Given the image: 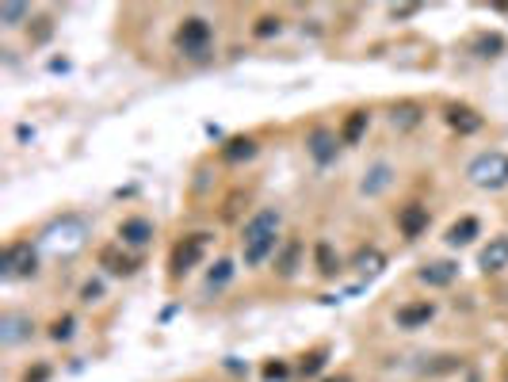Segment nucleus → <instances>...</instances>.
Listing matches in <instances>:
<instances>
[{
  "instance_id": "obj_34",
  "label": "nucleus",
  "mask_w": 508,
  "mask_h": 382,
  "mask_svg": "<svg viewBox=\"0 0 508 382\" xmlns=\"http://www.w3.org/2000/svg\"><path fill=\"white\" fill-rule=\"evenodd\" d=\"M321 382H352V375H332V378H321Z\"/></svg>"
},
{
  "instance_id": "obj_9",
  "label": "nucleus",
  "mask_w": 508,
  "mask_h": 382,
  "mask_svg": "<svg viewBox=\"0 0 508 382\" xmlns=\"http://www.w3.org/2000/svg\"><path fill=\"white\" fill-rule=\"evenodd\" d=\"M394 222H397V234H401V237H406V241H417V237L428 234V222H432V214H428L424 203L413 199V203H406V207H397Z\"/></svg>"
},
{
  "instance_id": "obj_7",
  "label": "nucleus",
  "mask_w": 508,
  "mask_h": 382,
  "mask_svg": "<svg viewBox=\"0 0 508 382\" xmlns=\"http://www.w3.org/2000/svg\"><path fill=\"white\" fill-rule=\"evenodd\" d=\"M340 134L329 130V127H310L306 130V154H310V161L317 169H329L332 161L340 157Z\"/></svg>"
},
{
  "instance_id": "obj_26",
  "label": "nucleus",
  "mask_w": 508,
  "mask_h": 382,
  "mask_svg": "<svg viewBox=\"0 0 508 382\" xmlns=\"http://www.w3.org/2000/svg\"><path fill=\"white\" fill-rule=\"evenodd\" d=\"M46 336L53 340V345H70V340L77 336V318H73V313H61V318H53Z\"/></svg>"
},
{
  "instance_id": "obj_30",
  "label": "nucleus",
  "mask_w": 508,
  "mask_h": 382,
  "mask_svg": "<svg viewBox=\"0 0 508 382\" xmlns=\"http://www.w3.org/2000/svg\"><path fill=\"white\" fill-rule=\"evenodd\" d=\"M260 378H264V382H287V378H291V363H287V360H267V363L260 367Z\"/></svg>"
},
{
  "instance_id": "obj_8",
  "label": "nucleus",
  "mask_w": 508,
  "mask_h": 382,
  "mask_svg": "<svg viewBox=\"0 0 508 382\" xmlns=\"http://www.w3.org/2000/svg\"><path fill=\"white\" fill-rule=\"evenodd\" d=\"M115 234H119L115 241L123 245V249L142 253V249H150V245H153V237H157V226H153L145 214H130V218H123V222H119Z\"/></svg>"
},
{
  "instance_id": "obj_33",
  "label": "nucleus",
  "mask_w": 508,
  "mask_h": 382,
  "mask_svg": "<svg viewBox=\"0 0 508 382\" xmlns=\"http://www.w3.org/2000/svg\"><path fill=\"white\" fill-rule=\"evenodd\" d=\"M421 12V4H406V8H390V16L394 20H409V16H417Z\"/></svg>"
},
{
  "instance_id": "obj_35",
  "label": "nucleus",
  "mask_w": 508,
  "mask_h": 382,
  "mask_svg": "<svg viewBox=\"0 0 508 382\" xmlns=\"http://www.w3.org/2000/svg\"><path fill=\"white\" fill-rule=\"evenodd\" d=\"M504 382H508V371H504Z\"/></svg>"
},
{
  "instance_id": "obj_5",
  "label": "nucleus",
  "mask_w": 508,
  "mask_h": 382,
  "mask_svg": "<svg viewBox=\"0 0 508 382\" xmlns=\"http://www.w3.org/2000/svg\"><path fill=\"white\" fill-rule=\"evenodd\" d=\"M466 180L481 191H501L508 187V154L501 149H489V154H478L471 165H466Z\"/></svg>"
},
{
  "instance_id": "obj_25",
  "label": "nucleus",
  "mask_w": 508,
  "mask_h": 382,
  "mask_svg": "<svg viewBox=\"0 0 508 382\" xmlns=\"http://www.w3.org/2000/svg\"><path fill=\"white\" fill-rule=\"evenodd\" d=\"M504 46H508V43H504V35H497V31H486V35H478L474 43H471V50L478 54V58H497Z\"/></svg>"
},
{
  "instance_id": "obj_29",
  "label": "nucleus",
  "mask_w": 508,
  "mask_h": 382,
  "mask_svg": "<svg viewBox=\"0 0 508 382\" xmlns=\"http://www.w3.org/2000/svg\"><path fill=\"white\" fill-rule=\"evenodd\" d=\"M283 35V16H260L252 23V38H275Z\"/></svg>"
},
{
  "instance_id": "obj_3",
  "label": "nucleus",
  "mask_w": 508,
  "mask_h": 382,
  "mask_svg": "<svg viewBox=\"0 0 508 382\" xmlns=\"http://www.w3.org/2000/svg\"><path fill=\"white\" fill-rule=\"evenodd\" d=\"M210 241H214V234H207V229H199V234H184L176 245H172V253H168V279L192 276V271L207 261Z\"/></svg>"
},
{
  "instance_id": "obj_11",
  "label": "nucleus",
  "mask_w": 508,
  "mask_h": 382,
  "mask_svg": "<svg viewBox=\"0 0 508 382\" xmlns=\"http://www.w3.org/2000/svg\"><path fill=\"white\" fill-rule=\"evenodd\" d=\"M96 261H100V268L107 271V276H119V279H130L134 271H138V256H130V249H123L119 241L103 245V249L96 253Z\"/></svg>"
},
{
  "instance_id": "obj_18",
  "label": "nucleus",
  "mask_w": 508,
  "mask_h": 382,
  "mask_svg": "<svg viewBox=\"0 0 508 382\" xmlns=\"http://www.w3.org/2000/svg\"><path fill=\"white\" fill-rule=\"evenodd\" d=\"M444 119H447V127L455 134H463V138H471V134H478L481 127H486V119H481L474 107H466V104H451Z\"/></svg>"
},
{
  "instance_id": "obj_19",
  "label": "nucleus",
  "mask_w": 508,
  "mask_h": 382,
  "mask_svg": "<svg viewBox=\"0 0 508 382\" xmlns=\"http://www.w3.org/2000/svg\"><path fill=\"white\" fill-rule=\"evenodd\" d=\"M234 276H237V268H234V261H230V256H222V261H214V264L207 268V279H203V295H207V298L222 295L225 286L234 283Z\"/></svg>"
},
{
  "instance_id": "obj_17",
  "label": "nucleus",
  "mask_w": 508,
  "mask_h": 382,
  "mask_svg": "<svg viewBox=\"0 0 508 382\" xmlns=\"http://www.w3.org/2000/svg\"><path fill=\"white\" fill-rule=\"evenodd\" d=\"M455 279H459V261H428L417 268V283L432 286V291H439V286H451Z\"/></svg>"
},
{
  "instance_id": "obj_6",
  "label": "nucleus",
  "mask_w": 508,
  "mask_h": 382,
  "mask_svg": "<svg viewBox=\"0 0 508 382\" xmlns=\"http://www.w3.org/2000/svg\"><path fill=\"white\" fill-rule=\"evenodd\" d=\"M210 43H214V27L203 16H187L176 27V50L184 54V58H207Z\"/></svg>"
},
{
  "instance_id": "obj_10",
  "label": "nucleus",
  "mask_w": 508,
  "mask_h": 382,
  "mask_svg": "<svg viewBox=\"0 0 508 382\" xmlns=\"http://www.w3.org/2000/svg\"><path fill=\"white\" fill-rule=\"evenodd\" d=\"M394 180H397V169L390 165V161H371L367 172H364V180H359V195L379 199V195H386V191L394 187Z\"/></svg>"
},
{
  "instance_id": "obj_14",
  "label": "nucleus",
  "mask_w": 508,
  "mask_h": 382,
  "mask_svg": "<svg viewBox=\"0 0 508 382\" xmlns=\"http://www.w3.org/2000/svg\"><path fill=\"white\" fill-rule=\"evenodd\" d=\"M478 268H481V276H501V271H508V234H497L486 241V249L478 253Z\"/></svg>"
},
{
  "instance_id": "obj_16",
  "label": "nucleus",
  "mask_w": 508,
  "mask_h": 382,
  "mask_svg": "<svg viewBox=\"0 0 508 382\" xmlns=\"http://www.w3.org/2000/svg\"><path fill=\"white\" fill-rule=\"evenodd\" d=\"M306 261V245L299 237H287L283 245H279V253H275V276L279 279H294L299 276V268Z\"/></svg>"
},
{
  "instance_id": "obj_24",
  "label": "nucleus",
  "mask_w": 508,
  "mask_h": 382,
  "mask_svg": "<svg viewBox=\"0 0 508 382\" xmlns=\"http://www.w3.org/2000/svg\"><path fill=\"white\" fill-rule=\"evenodd\" d=\"M352 268L359 271V276H379V271L386 268V256L374 249V245H364V249L352 256Z\"/></svg>"
},
{
  "instance_id": "obj_15",
  "label": "nucleus",
  "mask_w": 508,
  "mask_h": 382,
  "mask_svg": "<svg viewBox=\"0 0 508 382\" xmlns=\"http://www.w3.org/2000/svg\"><path fill=\"white\" fill-rule=\"evenodd\" d=\"M257 154H260V142L252 134H234V138H225L218 145V161H225V165H245Z\"/></svg>"
},
{
  "instance_id": "obj_23",
  "label": "nucleus",
  "mask_w": 508,
  "mask_h": 382,
  "mask_svg": "<svg viewBox=\"0 0 508 382\" xmlns=\"http://www.w3.org/2000/svg\"><path fill=\"white\" fill-rule=\"evenodd\" d=\"M421 112H424V107L413 104V100L394 104V107H390V127H394V130H413V127H417V122L424 119Z\"/></svg>"
},
{
  "instance_id": "obj_1",
  "label": "nucleus",
  "mask_w": 508,
  "mask_h": 382,
  "mask_svg": "<svg viewBox=\"0 0 508 382\" xmlns=\"http://www.w3.org/2000/svg\"><path fill=\"white\" fill-rule=\"evenodd\" d=\"M279 229H283V214L275 207H264L241 226V261L245 268H260L279 253Z\"/></svg>"
},
{
  "instance_id": "obj_27",
  "label": "nucleus",
  "mask_w": 508,
  "mask_h": 382,
  "mask_svg": "<svg viewBox=\"0 0 508 382\" xmlns=\"http://www.w3.org/2000/svg\"><path fill=\"white\" fill-rule=\"evenodd\" d=\"M325 363H329V348H310V352L302 356V363H299V375H302V378H317Z\"/></svg>"
},
{
  "instance_id": "obj_21",
  "label": "nucleus",
  "mask_w": 508,
  "mask_h": 382,
  "mask_svg": "<svg viewBox=\"0 0 508 382\" xmlns=\"http://www.w3.org/2000/svg\"><path fill=\"white\" fill-rule=\"evenodd\" d=\"M478 234H481V222H478L474 214H466V218H459V222H451V226H447L444 241L451 245V249H466V245H471Z\"/></svg>"
},
{
  "instance_id": "obj_31",
  "label": "nucleus",
  "mask_w": 508,
  "mask_h": 382,
  "mask_svg": "<svg viewBox=\"0 0 508 382\" xmlns=\"http://www.w3.org/2000/svg\"><path fill=\"white\" fill-rule=\"evenodd\" d=\"M80 303H85V306L103 303V279H85V283H80Z\"/></svg>"
},
{
  "instance_id": "obj_4",
  "label": "nucleus",
  "mask_w": 508,
  "mask_h": 382,
  "mask_svg": "<svg viewBox=\"0 0 508 382\" xmlns=\"http://www.w3.org/2000/svg\"><path fill=\"white\" fill-rule=\"evenodd\" d=\"M38 276V245L16 237L4 245V256H0V279L16 283V279H35Z\"/></svg>"
},
{
  "instance_id": "obj_32",
  "label": "nucleus",
  "mask_w": 508,
  "mask_h": 382,
  "mask_svg": "<svg viewBox=\"0 0 508 382\" xmlns=\"http://www.w3.org/2000/svg\"><path fill=\"white\" fill-rule=\"evenodd\" d=\"M50 378H53V367L50 363H35V367H27L20 382H50Z\"/></svg>"
},
{
  "instance_id": "obj_2",
  "label": "nucleus",
  "mask_w": 508,
  "mask_h": 382,
  "mask_svg": "<svg viewBox=\"0 0 508 382\" xmlns=\"http://www.w3.org/2000/svg\"><path fill=\"white\" fill-rule=\"evenodd\" d=\"M85 237H88V222H85V218L61 214V218H53V222L43 229L38 245L50 249V253H58V256H70V253H77L80 245H85Z\"/></svg>"
},
{
  "instance_id": "obj_22",
  "label": "nucleus",
  "mask_w": 508,
  "mask_h": 382,
  "mask_svg": "<svg viewBox=\"0 0 508 382\" xmlns=\"http://www.w3.org/2000/svg\"><path fill=\"white\" fill-rule=\"evenodd\" d=\"M314 264H317V276H325V279H337L340 276V256H337V249H332L329 241H317L314 245Z\"/></svg>"
},
{
  "instance_id": "obj_12",
  "label": "nucleus",
  "mask_w": 508,
  "mask_h": 382,
  "mask_svg": "<svg viewBox=\"0 0 508 382\" xmlns=\"http://www.w3.org/2000/svg\"><path fill=\"white\" fill-rule=\"evenodd\" d=\"M31 336H35V321L27 318V313H20V310L0 313V345L4 348H20L23 340H31Z\"/></svg>"
},
{
  "instance_id": "obj_20",
  "label": "nucleus",
  "mask_w": 508,
  "mask_h": 382,
  "mask_svg": "<svg viewBox=\"0 0 508 382\" xmlns=\"http://www.w3.org/2000/svg\"><path fill=\"white\" fill-rule=\"evenodd\" d=\"M371 130V112H364V107H356V112H348L344 122H340V145H359L364 142V134Z\"/></svg>"
},
{
  "instance_id": "obj_28",
  "label": "nucleus",
  "mask_w": 508,
  "mask_h": 382,
  "mask_svg": "<svg viewBox=\"0 0 508 382\" xmlns=\"http://www.w3.org/2000/svg\"><path fill=\"white\" fill-rule=\"evenodd\" d=\"M27 20H31V8L27 4H0V23H4L8 31H16Z\"/></svg>"
},
{
  "instance_id": "obj_13",
  "label": "nucleus",
  "mask_w": 508,
  "mask_h": 382,
  "mask_svg": "<svg viewBox=\"0 0 508 382\" xmlns=\"http://www.w3.org/2000/svg\"><path fill=\"white\" fill-rule=\"evenodd\" d=\"M432 318H436V303H428V298H413V303L397 306V313H394L397 329H406V333L424 329V325L432 321Z\"/></svg>"
}]
</instances>
